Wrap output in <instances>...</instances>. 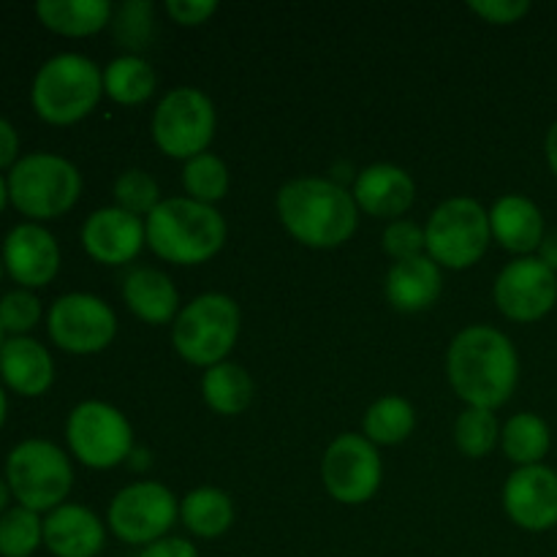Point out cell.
Instances as JSON below:
<instances>
[{
	"instance_id": "6da1fadb",
	"label": "cell",
	"mask_w": 557,
	"mask_h": 557,
	"mask_svg": "<svg viewBox=\"0 0 557 557\" xmlns=\"http://www.w3.org/2000/svg\"><path fill=\"white\" fill-rule=\"evenodd\" d=\"M446 379L468 408L495 411L511 400L520 381L515 343L490 324L466 326L449 343Z\"/></svg>"
},
{
	"instance_id": "7a4b0ae2",
	"label": "cell",
	"mask_w": 557,
	"mask_h": 557,
	"mask_svg": "<svg viewBox=\"0 0 557 557\" xmlns=\"http://www.w3.org/2000/svg\"><path fill=\"white\" fill-rule=\"evenodd\" d=\"M277 218L299 245L332 250L346 245L359 226L354 194L337 180L297 177L277 190Z\"/></svg>"
},
{
	"instance_id": "3957f363",
	"label": "cell",
	"mask_w": 557,
	"mask_h": 557,
	"mask_svg": "<svg viewBox=\"0 0 557 557\" xmlns=\"http://www.w3.org/2000/svg\"><path fill=\"white\" fill-rule=\"evenodd\" d=\"M147 248L158 259L177 267H196L215 259L226 245L228 226L218 207L201 205L188 196L163 199L145 218Z\"/></svg>"
},
{
	"instance_id": "277c9868",
	"label": "cell",
	"mask_w": 557,
	"mask_h": 557,
	"mask_svg": "<svg viewBox=\"0 0 557 557\" xmlns=\"http://www.w3.org/2000/svg\"><path fill=\"white\" fill-rule=\"evenodd\" d=\"M103 96V71L90 58L63 52L36 71L30 103L49 125H74L98 107Z\"/></svg>"
},
{
	"instance_id": "5b68a950",
	"label": "cell",
	"mask_w": 557,
	"mask_h": 557,
	"mask_svg": "<svg viewBox=\"0 0 557 557\" xmlns=\"http://www.w3.org/2000/svg\"><path fill=\"white\" fill-rule=\"evenodd\" d=\"M243 330L239 305L228 294L207 292L183 305L172 324V346L194 368L226 362Z\"/></svg>"
},
{
	"instance_id": "8992f818",
	"label": "cell",
	"mask_w": 557,
	"mask_h": 557,
	"mask_svg": "<svg viewBox=\"0 0 557 557\" xmlns=\"http://www.w3.org/2000/svg\"><path fill=\"white\" fill-rule=\"evenodd\" d=\"M82 196V174L69 158L54 152L22 156L9 172V201L30 223L54 221L74 210Z\"/></svg>"
},
{
	"instance_id": "52a82bcc",
	"label": "cell",
	"mask_w": 557,
	"mask_h": 557,
	"mask_svg": "<svg viewBox=\"0 0 557 557\" xmlns=\"http://www.w3.org/2000/svg\"><path fill=\"white\" fill-rule=\"evenodd\" d=\"M490 243H493L490 210H484L471 196L441 201L424 223L428 256L441 270H471L484 259Z\"/></svg>"
},
{
	"instance_id": "ba28073f",
	"label": "cell",
	"mask_w": 557,
	"mask_h": 557,
	"mask_svg": "<svg viewBox=\"0 0 557 557\" xmlns=\"http://www.w3.org/2000/svg\"><path fill=\"white\" fill-rule=\"evenodd\" d=\"M5 482L20 506L36 515H49L69 498L74 487V468L69 455L52 441L30 438L11 449L5 460Z\"/></svg>"
},
{
	"instance_id": "9c48e42d",
	"label": "cell",
	"mask_w": 557,
	"mask_h": 557,
	"mask_svg": "<svg viewBox=\"0 0 557 557\" xmlns=\"http://www.w3.org/2000/svg\"><path fill=\"white\" fill-rule=\"evenodd\" d=\"M150 131L163 156L190 161L201 152H210L218 131L215 103L199 87H174L158 101Z\"/></svg>"
},
{
	"instance_id": "30bf717a",
	"label": "cell",
	"mask_w": 557,
	"mask_h": 557,
	"mask_svg": "<svg viewBox=\"0 0 557 557\" xmlns=\"http://www.w3.org/2000/svg\"><path fill=\"white\" fill-rule=\"evenodd\" d=\"M65 444L71 455L92 471H109L128 462L134 428L120 408L103 400H85L65 419Z\"/></svg>"
},
{
	"instance_id": "8fae6325",
	"label": "cell",
	"mask_w": 557,
	"mask_h": 557,
	"mask_svg": "<svg viewBox=\"0 0 557 557\" xmlns=\"http://www.w3.org/2000/svg\"><path fill=\"white\" fill-rule=\"evenodd\" d=\"M180 517V500L161 482H134L120 490L107 509V525L123 544L147 547L163 536H172Z\"/></svg>"
},
{
	"instance_id": "7c38bea8",
	"label": "cell",
	"mask_w": 557,
	"mask_h": 557,
	"mask_svg": "<svg viewBox=\"0 0 557 557\" xmlns=\"http://www.w3.org/2000/svg\"><path fill=\"white\" fill-rule=\"evenodd\" d=\"M47 332L58 348L74 357H92L112 346L117 335V315L96 294L71 292L52 302Z\"/></svg>"
},
{
	"instance_id": "4fadbf2b",
	"label": "cell",
	"mask_w": 557,
	"mask_h": 557,
	"mask_svg": "<svg viewBox=\"0 0 557 557\" xmlns=\"http://www.w3.org/2000/svg\"><path fill=\"white\" fill-rule=\"evenodd\" d=\"M384 462L379 446L362 433H343L326 446L321 460V479L332 500L343 506H362L379 493Z\"/></svg>"
},
{
	"instance_id": "5bb4252c",
	"label": "cell",
	"mask_w": 557,
	"mask_h": 557,
	"mask_svg": "<svg viewBox=\"0 0 557 557\" xmlns=\"http://www.w3.org/2000/svg\"><path fill=\"white\" fill-rule=\"evenodd\" d=\"M493 299L509 321H542L557 305V272L542 264L536 256L509 261L495 277Z\"/></svg>"
},
{
	"instance_id": "9a60e30c",
	"label": "cell",
	"mask_w": 557,
	"mask_h": 557,
	"mask_svg": "<svg viewBox=\"0 0 557 557\" xmlns=\"http://www.w3.org/2000/svg\"><path fill=\"white\" fill-rule=\"evenodd\" d=\"M504 511L528 533L557 528V471L544 462L511 471L504 484Z\"/></svg>"
},
{
	"instance_id": "2e32d148",
	"label": "cell",
	"mask_w": 557,
	"mask_h": 557,
	"mask_svg": "<svg viewBox=\"0 0 557 557\" xmlns=\"http://www.w3.org/2000/svg\"><path fill=\"white\" fill-rule=\"evenodd\" d=\"M3 267L20 288H44L60 272V245L41 223H20L3 239Z\"/></svg>"
},
{
	"instance_id": "e0dca14e",
	"label": "cell",
	"mask_w": 557,
	"mask_h": 557,
	"mask_svg": "<svg viewBox=\"0 0 557 557\" xmlns=\"http://www.w3.org/2000/svg\"><path fill=\"white\" fill-rule=\"evenodd\" d=\"M82 248L92 261L107 267H125L147 248L145 218L114 207L90 212L82 226Z\"/></svg>"
},
{
	"instance_id": "ac0fdd59",
	"label": "cell",
	"mask_w": 557,
	"mask_h": 557,
	"mask_svg": "<svg viewBox=\"0 0 557 557\" xmlns=\"http://www.w3.org/2000/svg\"><path fill=\"white\" fill-rule=\"evenodd\" d=\"M354 201L359 212L381 221H400L417 201V183L395 163H373L354 177Z\"/></svg>"
},
{
	"instance_id": "d6986e66",
	"label": "cell",
	"mask_w": 557,
	"mask_h": 557,
	"mask_svg": "<svg viewBox=\"0 0 557 557\" xmlns=\"http://www.w3.org/2000/svg\"><path fill=\"white\" fill-rule=\"evenodd\" d=\"M107 544V525L96 511L63 504L44 517V547L54 557H98Z\"/></svg>"
},
{
	"instance_id": "ffe728a7",
	"label": "cell",
	"mask_w": 557,
	"mask_h": 557,
	"mask_svg": "<svg viewBox=\"0 0 557 557\" xmlns=\"http://www.w3.org/2000/svg\"><path fill=\"white\" fill-rule=\"evenodd\" d=\"M490 228H493V239L504 250L515 253L517 259L522 256H536L539 245H542L547 226H544V215L539 205L528 196L506 194L490 207Z\"/></svg>"
},
{
	"instance_id": "44dd1931",
	"label": "cell",
	"mask_w": 557,
	"mask_h": 557,
	"mask_svg": "<svg viewBox=\"0 0 557 557\" xmlns=\"http://www.w3.org/2000/svg\"><path fill=\"white\" fill-rule=\"evenodd\" d=\"M444 288V272L428 253L417 259L395 261L386 272L384 292L386 299L400 313H422L430 310Z\"/></svg>"
},
{
	"instance_id": "7402d4cb",
	"label": "cell",
	"mask_w": 557,
	"mask_h": 557,
	"mask_svg": "<svg viewBox=\"0 0 557 557\" xmlns=\"http://www.w3.org/2000/svg\"><path fill=\"white\" fill-rule=\"evenodd\" d=\"M0 379L22 397L47 395L54 381L52 354L33 337H9L0 348Z\"/></svg>"
},
{
	"instance_id": "603a6c76",
	"label": "cell",
	"mask_w": 557,
	"mask_h": 557,
	"mask_svg": "<svg viewBox=\"0 0 557 557\" xmlns=\"http://www.w3.org/2000/svg\"><path fill=\"white\" fill-rule=\"evenodd\" d=\"M123 302L139 321L152 326L174 324L180 308L177 286L156 267H134L123 277Z\"/></svg>"
},
{
	"instance_id": "cb8c5ba5",
	"label": "cell",
	"mask_w": 557,
	"mask_h": 557,
	"mask_svg": "<svg viewBox=\"0 0 557 557\" xmlns=\"http://www.w3.org/2000/svg\"><path fill=\"white\" fill-rule=\"evenodd\" d=\"M36 14L58 36L87 38L112 25L114 5L109 0H41Z\"/></svg>"
},
{
	"instance_id": "d4e9b609",
	"label": "cell",
	"mask_w": 557,
	"mask_h": 557,
	"mask_svg": "<svg viewBox=\"0 0 557 557\" xmlns=\"http://www.w3.org/2000/svg\"><path fill=\"white\" fill-rule=\"evenodd\" d=\"M201 397L207 408L221 417H239L256 397V384L248 370L237 362H221L201 375Z\"/></svg>"
},
{
	"instance_id": "484cf974",
	"label": "cell",
	"mask_w": 557,
	"mask_h": 557,
	"mask_svg": "<svg viewBox=\"0 0 557 557\" xmlns=\"http://www.w3.org/2000/svg\"><path fill=\"white\" fill-rule=\"evenodd\" d=\"M232 495L218 487H196L180 500V522L196 539H221L234 525Z\"/></svg>"
},
{
	"instance_id": "4316f807",
	"label": "cell",
	"mask_w": 557,
	"mask_h": 557,
	"mask_svg": "<svg viewBox=\"0 0 557 557\" xmlns=\"http://www.w3.org/2000/svg\"><path fill=\"white\" fill-rule=\"evenodd\" d=\"M549 446H553V433L539 413H515L500 428V449L517 468L542 466L544 457L549 455Z\"/></svg>"
},
{
	"instance_id": "83f0119b",
	"label": "cell",
	"mask_w": 557,
	"mask_h": 557,
	"mask_svg": "<svg viewBox=\"0 0 557 557\" xmlns=\"http://www.w3.org/2000/svg\"><path fill=\"white\" fill-rule=\"evenodd\" d=\"M156 71L141 54H120L103 69V96L120 107H139L156 92Z\"/></svg>"
},
{
	"instance_id": "f1b7e54d",
	"label": "cell",
	"mask_w": 557,
	"mask_h": 557,
	"mask_svg": "<svg viewBox=\"0 0 557 557\" xmlns=\"http://www.w3.org/2000/svg\"><path fill=\"white\" fill-rule=\"evenodd\" d=\"M417 428V411L400 395L379 397L362 419V435L375 446H397L411 438Z\"/></svg>"
},
{
	"instance_id": "f546056e",
	"label": "cell",
	"mask_w": 557,
	"mask_h": 557,
	"mask_svg": "<svg viewBox=\"0 0 557 557\" xmlns=\"http://www.w3.org/2000/svg\"><path fill=\"white\" fill-rule=\"evenodd\" d=\"M228 185H232L228 166L215 152H201V156L185 161L183 188L188 199L215 207L218 201L226 199Z\"/></svg>"
},
{
	"instance_id": "4dcf8cb0",
	"label": "cell",
	"mask_w": 557,
	"mask_h": 557,
	"mask_svg": "<svg viewBox=\"0 0 557 557\" xmlns=\"http://www.w3.org/2000/svg\"><path fill=\"white\" fill-rule=\"evenodd\" d=\"M455 444L471 460H482L500 444V424L495 411L468 408L455 419Z\"/></svg>"
},
{
	"instance_id": "1f68e13d",
	"label": "cell",
	"mask_w": 557,
	"mask_h": 557,
	"mask_svg": "<svg viewBox=\"0 0 557 557\" xmlns=\"http://www.w3.org/2000/svg\"><path fill=\"white\" fill-rule=\"evenodd\" d=\"M44 544V520L25 506L0 515V557H30Z\"/></svg>"
},
{
	"instance_id": "d6a6232c",
	"label": "cell",
	"mask_w": 557,
	"mask_h": 557,
	"mask_svg": "<svg viewBox=\"0 0 557 557\" xmlns=\"http://www.w3.org/2000/svg\"><path fill=\"white\" fill-rule=\"evenodd\" d=\"M161 201V188H158L152 174H147L145 169H125L114 180V205L120 210L131 212V215L147 218Z\"/></svg>"
},
{
	"instance_id": "836d02e7",
	"label": "cell",
	"mask_w": 557,
	"mask_h": 557,
	"mask_svg": "<svg viewBox=\"0 0 557 557\" xmlns=\"http://www.w3.org/2000/svg\"><path fill=\"white\" fill-rule=\"evenodd\" d=\"M114 38L123 44L125 49H145L150 47L152 30H156V22H152V3L145 0H131L114 9L112 16Z\"/></svg>"
},
{
	"instance_id": "e575fe53",
	"label": "cell",
	"mask_w": 557,
	"mask_h": 557,
	"mask_svg": "<svg viewBox=\"0 0 557 557\" xmlns=\"http://www.w3.org/2000/svg\"><path fill=\"white\" fill-rule=\"evenodd\" d=\"M41 321V299L27 288H14V292L0 297V326L14 337H27V332L36 330Z\"/></svg>"
},
{
	"instance_id": "d590c367",
	"label": "cell",
	"mask_w": 557,
	"mask_h": 557,
	"mask_svg": "<svg viewBox=\"0 0 557 557\" xmlns=\"http://www.w3.org/2000/svg\"><path fill=\"white\" fill-rule=\"evenodd\" d=\"M381 248L386 256H392L395 261L417 259V256L428 253V245H424V228L417 226L413 221H389V226L381 234Z\"/></svg>"
},
{
	"instance_id": "8d00e7d4",
	"label": "cell",
	"mask_w": 557,
	"mask_h": 557,
	"mask_svg": "<svg viewBox=\"0 0 557 557\" xmlns=\"http://www.w3.org/2000/svg\"><path fill=\"white\" fill-rule=\"evenodd\" d=\"M468 11L482 16L490 25H515L531 14L528 0H484V3H468Z\"/></svg>"
},
{
	"instance_id": "74e56055",
	"label": "cell",
	"mask_w": 557,
	"mask_h": 557,
	"mask_svg": "<svg viewBox=\"0 0 557 557\" xmlns=\"http://www.w3.org/2000/svg\"><path fill=\"white\" fill-rule=\"evenodd\" d=\"M166 14L172 16L177 25L196 27L205 25L212 14L218 11V3H207V0H166Z\"/></svg>"
},
{
	"instance_id": "f35d334b",
	"label": "cell",
	"mask_w": 557,
	"mask_h": 557,
	"mask_svg": "<svg viewBox=\"0 0 557 557\" xmlns=\"http://www.w3.org/2000/svg\"><path fill=\"white\" fill-rule=\"evenodd\" d=\"M139 557H199V549H196L194 542L183 536H163L141 547Z\"/></svg>"
},
{
	"instance_id": "ab89813d",
	"label": "cell",
	"mask_w": 557,
	"mask_h": 557,
	"mask_svg": "<svg viewBox=\"0 0 557 557\" xmlns=\"http://www.w3.org/2000/svg\"><path fill=\"white\" fill-rule=\"evenodd\" d=\"M20 161V136L9 120L0 117V169L14 166Z\"/></svg>"
},
{
	"instance_id": "60d3db41",
	"label": "cell",
	"mask_w": 557,
	"mask_h": 557,
	"mask_svg": "<svg viewBox=\"0 0 557 557\" xmlns=\"http://www.w3.org/2000/svg\"><path fill=\"white\" fill-rule=\"evenodd\" d=\"M536 259L542 261V264H547L553 272H557V228L544 234L542 245H539L536 250Z\"/></svg>"
},
{
	"instance_id": "b9f144b4",
	"label": "cell",
	"mask_w": 557,
	"mask_h": 557,
	"mask_svg": "<svg viewBox=\"0 0 557 557\" xmlns=\"http://www.w3.org/2000/svg\"><path fill=\"white\" fill-rule=\"evenodd\" d=\"M544 152H547V163H549V172L555 174L557 180V120L549 125L547 131V141H544Z\"/></svg>"
},
{
	"instance_id": "7bdbcfd3",
	"label": "cell",
	"mask_w": 557,
	"mask_h": 557,
	"mask_svg": "<svg viewBox=\"0 0 557 557\" xmlns=\"http://www.w3.org/2000/svg\"><path fill=\"white\" fill-rule=\"evenodd\" d=\"M9 498H14L9 490V482H5V479H0V515H5V511H9Z\"/></svg>"
},
{
	"instance_id": "ee69618b",
	"label": "cell",
	"mask_w": 557,
	"mask_h": 557,
	"mask_svg": "<svg viewBox=\"0 0 557 557\" xmlns=\"http://www.w3.org/2000/svg\"><path fill=\"white\" fill-rule=\"evenodd\" d=\"M5 205H9V180L0 174V212L5 210Z\"/></svg>"
},
{
	"instance_id": "f6af8a7d",
	"label": "cell",
	"mask_w": 557,
	"mask_h": 557,
	"mask_svg": "<svg viewBox=\"0 0 557 557\" xmlns=\"http://www.w3.org/2000/svg\"><path fill=\"white\" fill-rule=\"evenodd\" d=\"M5 413H9V403H5V392L3 386H0V428L5 424Z\"/></svg>"
},
{
	"instance_id": "bcb514c9",
	"label": "cell",
	"mask_w": 557,
	"mask_h": 557,
	"mask_svg": "<svg viewBox=\"0 0 557 557\" xmlns=\"http://www.w3.org/2000/svg\"><path fill=\"white\" fill-rule=\"evenodd\" d=\"M3 272H5V267H3V256H0V281H3Z\"/></svg>"
},
{
	"instance_id": "7dc6e473",
	"label": "cell",
	"mask_w": 557,
	"mask_h": 557,
	"mask_svg": "<svg viewBox=\"0 0 557 557\" xmlns=\"http://www.w3.org/2000/svg\"><path fill=\"white\" fill-rule=\"evenodd\" d=\"M5 332H3V326H0V348H3V343H5Z\"/></svg>"
}]
</instances>
